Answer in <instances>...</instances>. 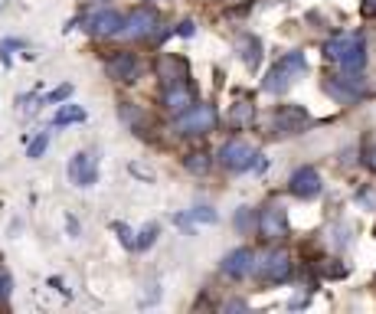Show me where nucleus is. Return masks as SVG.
<instances>
[{"instance_id": "obj_4", "label": "nucleus", "mask_w": 376, "mask_h": 314, "mask_svg": "<svg viewBox=\"0 0 376 314\" xmlns=\"http://www.w3.org/2000/svg\"><path fill=\"white\" fill-rule=\"evenodd\" d=\"M157 30H161V14L150 10V7H137V10H131L124 16L121 36H128V40H150V36H157Z\"/></svg>"}, {"instance_id": "obj_20", "label": "nucleus", "mask_w": 376, "mask_h": 314, "mask_svg": "<svg viewBox=\"0 0 376 314\" xmlns=\"http://www.w3.org/2000/svg\"><path fill=\"white\" fill-rule=\"evenodd\" d=\"M154 239H157V223H148L144 229H141V236L135 239V249H150Z\"/></svg>"}, {"instance_id": "obj_8", "label": "nucleus", "mask_w": 376, "mask_h": 314, "mask_svg": "<svg viewBox=\"0 0 376 314\" xmlns=\"http://www.w3.org/2000/svg\"><path fill=\"white\" fill-rule=\"evenodd\" d=\"M304 125H308V112L298 108V105H285L271 115V131L275 135H298V131H304Z\"/></svg>"}, {"instance_id": "obj_15", "label": "nucleus", "mask_w": 376, "mask_h": 314, "mask_svg": "<svg viewBox=\"0 0 376 314\" xmlns=\"http://www.w3.org/2000/svg\"><path fill=\"white\" fill-rule=\"evenodd\" d=\"M157 75L164 79V86H170V82H183L187 75H190V69H187V62L180 60V56H161L157 60Z\"/></svg>"}, {"instance_id": "obj_3", "label": "nucleus", "mask_w": 376, "mask_h": 314, "mask_svg": "<svg viewBox=\"0 0 376 314\" xmlns=\"http://www.w3.org/2000/svg\"><path fill=\"white\" fill-rule=\"evenodd\" d=\"M216 128V108L203 102H193L187 112L177 115V131L180 135H210Z\"/></svg>"}, {"instance_id": "obj_14", "label": "nucleus", "mask_w": 376, "mask_h": 314, "mask_svg": "<svg viewBox=\"0 0 376 314\" xmlns=\"http://www.w3.org/2000/svg\"><path fill=\"white\" fill-rule=\"evenodd\" d=\"M252 262H256V255H252V249H232V252L223 259V272L229 275V278H245L249 272H252Z\"/></svg>"}, {"instance_id": "obj_16", "label": "nucleus", "mask_w": 376, "mask_h": 314, "mask_svg": "<svg viewBox=\"0 0 376 314\" xmlns=\"http://www.w3.org/2000/svg\"><path fill=\"white\" fill-rule=\"evenodd\" d=\"M239 56H242V62L249 66V69H258V62H262V43H258V36H239Z\"/></svg>"}, {"instance_id": "obj_29", "label": "nucleus", "mask_w": 376, "mask_h": 314, "mask_svg": "<svg viewBox=\"0 0 376 314\" xmlns=\"http://www.w3.org/2000/svg\"><path fill=\"white\" fill-rule=\"evenodd\" d=\"M360 10H363V16H376V0H363Z\"/></svg>"}, {"instance_id": "obj_1", "label": "nucleus", "mask_w": 376, "mask_h": 314, "mask_svg": "<svg viewBox=\"0 0 376 314\" xmlns=\"http://www.w3.org/2000/svg\"><path fill=\"white\" fill-rule=\"evenodd\" d=\"M324 56L331 62H340L344 73H363V66H366V43H363L360 33H340V36L327 40Z\"/></svg>"}, {"instance_id": "obj_6", "label": "nucleus", "mask_w": 376, "mask_h": 314, "mask_svg": "<svg viewBox=\"0 0 376 314\" xmlns=\"http://www.w3.org/2000/svg\"><path fill=\"white\" fill-rule=\"evenodd\" d=\"M258 233H262V239L269 242H278L288 236V213L285 207H278V203H269V207L258 213Z\"/></svg>"}, {"instance_id": "obj_25", "label": "nucleus", "mask_w": 376, "mask_h": 314, "mask_svg": "<svg viewBox=\"0 0 376 314\" xmlns=\"http://www.w3.org/2000/svg\"><path fill=\"white\" fill-rule=\"evenodd\" d=\"M363 164L376 174V144H366V148H363Z\"/></svg>"}, {"instance_id": "obj_13", "label": "nucleus", "mask_w": 376, "mask_h": 314, "mask_svg": "<svg viewBox=\"0 0 376 314\" xmlns=\"http://www.w3.org/2000/svg\"><path fill=\"white\" fill-rule=\"evenodd\" d=\"M69 177H72L75 187H92V183L98 180L95 157H92V154H85V151H79L72 161H69Z\"/></svg>"}, {"instance_id": "obj_7", "label": "nucleus", "mask_w": 376, "mask_h": 314, "mask_svg": "<svg viewBox=\"0 0 376 314\" xmlns=\"http://www.w3.org/2000/svg\"><path fill=\"white\" fill-rule=\"evenodd\" d=\"M291 252L288 249H271L269 255H265V262H258V275L265 278V282H288L291 278Z\"/></svg>"}, {"instance_id": "obj_5", "label": "nucleus", "mask_w": 376, "mask_h": 314, "mask_svg": "<svg viewBox=\"0 0 376 314\" xmlns=\"http://www.w3.org/2000/svg\"><path fill=\"white\" fill-rule=\"evenodd\" d=\"M258 161V151L249 144V141H239V138H232V141H226L223 148H219V164L226 170H232V174H242V170H249V167Z\"/></svg>"}, {"instance_id": "obj_17", "label": "nucleus", "mask_w": 376, "mask_h": 314, "mask_svg": "<svg viewBox=\"0 0 376 314\" xmlns=\"http://www.w3.org/2000/svg\"><path fill=\"white\" fill-rule=\"evenodd\" d=\"M85 121V108L82 105H62L53 115V128H66V125H82Z\"/></svg>"}, {"instance_id": "obj_23", "label": "nucleus", "mask_w": 376, "mask_h": 314, "mask_svg": "<svg viewBox=\"0 0 376 314\" xmlns=\"http://www.w3.org/2000/svg\"><path fill=\"white\" fill-rule=\"evenodd\" d=\"M69 95H72V86H59V89H56V92H49V95H46V105L66 102V99H69Z\"/></svg>"}, {"instance_id": "obj_24", "label": "nucleus", "mask_w": 376, "mask_h": 314, "mask_svg": "<svg viewBox=\"0 0 376 314\" xmlns=\"http://www.w3.org/2000/svg\"><path fill=\"white\" fill-rule=\"evenodd\" d=\"M128 174H135V177H141L144 180V183H150V180H154V174H150L148 167L144 164H137V161H131V164H128Z\"/></svg>"}, {"instance_id": "obj_9", "label": "nucleus", "mask_w": 376, "mask_h": 314, "mask_svg": "<svg viewBox=\"0 0 376 314\" xmlns=\"http://www.w3.org/2000/svg\"><path fill=\"white\" fill-rule=\"evenodd\" d=\"M288 190L298 196V200H314L321 194V174H317L314 167H298L291 180H288Z\"/></svg>"}, {"instance_id": "obj_10", "label": "nucleus", "mask_w": 376, "mask_h": 314, "mask_svg": "<svg viewBox=\"0 0 376 314\" xmlns=\"http://www.w3.org/2000/svg\"><path fill=\"white\" fill-rule=\"evenodd\" d=\"M193 102H196V92L187 79H183V82H170V86H164V108L170 112V115L187 112Z\"/></svg>"}, {"instance_id": "obj_19", "label": "nucleus", "mask_w": 376, "mask_h": 314, "mask_svg": "<svg viewBox=\"0 0 376 314\" xmlns=\"http://www.w3.org/2000/svg\"><path fill=\"white\" fill-rule=\"evenodd\" d=\"M183 164H187L190 174H206V170H210V154L193 151V154H187V157H183Z\"/></svg>"}, {"instance_id": "obj_22", "label": "nucleus", "mask_w": 376, "mask_h": 314, "mask_svg": "<svg viewBox=\"0 0 376 314\" xmlns=\"http://www.w3.org/2000/svg\"><path fill=\"white\" fill-rule=\"evenodd\" d=\"M46 144H49V135H36L30 141V148H27V157H33V161H36V157H43Z\"/></svg>"}, {"instance_id": "obj_27", "label": "nucleus", "mask_w": 376, "mask_h": 314, "mask_svg": "<svg viewBox=\"0 0 376 314\" xmlns=\"http://www.w3.org/2000/svg\"><path fill=\"white\" fill-rule=\"evenodd\" d=\"M115 229H118V236H121V242H124V246H128V249H135V239H131V229H128V226H115Z\"/></svg>"}, {"instance_id": "obj_2", "label": "nucleus", "mask_w": 376, "mask_h": 314, "mask_svg": "<svg viewBox=\"0 0 376 314\" xmlns=\"http://www.w3.org/2000/svg\"><path fill=\"white\" fill-rule=\"evenodd\" d=\"M304 69H308L304 53H288L285 60H278L269 69V75H265V92H271V95H282V92H288V86L295 82V75H301Z\"/></svg>"}, {"instance_id": "obj_21", "label": "nucleus", "mask_w": 376, "mask_h": 314, "mask_svg": "<svg viewBox=\"0 0 376 314\" xmlns=\"http://www.w3.org/2000/svg\"><path fill=\"white\" fill-rule=\"evenodd\" d=\"M190 220H196V223H216L219 216H216V209H210V207H193L190 209Z\"/></svg>"}, {"instance_id": "obj_18", "label": "nucleus", "mask_w": 376, "mask_h": 314, "mask_svg": "<svg viewBox=\"0 0 376 314\" xmlns=\"http://www.w3.org/2000/svg\"><path fill=\"white\" fill-rule=\"evenodd\" d=\"M252 118H256V108H252L249 102H236L232 105V112H229V121H232L236 128H249Z\"/></svg>"}, {"instance_id": "obj_11", "label": "nucleus", "mask_w": 376, "mask_h": 314, "mask_svg": "<svg viewBox=\"0 0 376 314\" xmlns=\"http://www.w3.org/2000/svg\"><path fill=\"white\" fill-rule=\"evenodd\" d=\"M85 30H92L95 36H121L124 30V16L118 10H98L85 20Z\"/></svg>"}, {"instance_id": "obj_12", "label": "nucleus", "mask_w": 376, "mask_h": 314, "mask_svg": "<svg viewBox=\"0 0 376 314\" xmlns=\"http://www.w3.org/2000/svg\"><path fill=\"white\" fill-rule=\"evenodd\" d=\"M108 75L111 79H118V82H137V75H141V62H137L135 53H115L111 60H108Z\"/></svg>"}, {"instance_id": "obj_31", "label": "nucleus", "mask_w": 376, "mask_h": 314, "mask_svg": "<svg viewBox=\"0 0 376 314\" xmlns=\"http://www.w3.org/2000/svg\"><path fill=\"white\" fill-rule=\"evenodd\" d=\"M242 308H245V301H229L226 304V311H242Z\"/></svg>"}, {"instance_id": "obj_32", "label": "nucleus", "mask_w": 376, "mask_h": 314, "mask_svg": "<svg viewBox=\"0 0 376 314\" xmlns=\"http://www.w3.org/2000/svg\"><path fill=\"white\" fill-rule=\"evenodd\" d=\"M0 272H3V269H0Z\"/></svg>"}, {"instance_id": "obj_28", "label": "nucleus", "mask_w": 376, "mask_h": 314, "mask_svg": "<svg viewBox=\"0 0 376 314\" xmlns=\"http://www.w3.org/2000/svg\"><path fill=\"white\" fill-rule=\"evenodd\" d=\"M7 298H10V275L0 272V301H7Z\"/></svg>"}, {"instance_id": "obj_26", "label": "nucleus", "mask_w": 376, "mask_h": 314, "mask_svg": "<svg viewBox=\"0 0 376 314\" xmlns=\"http://www.w3.org/2000/svg\"><path fill=\"white\" fill-rule=\"evenodd\" d=\"M249 226H252V216H249V209H239V213H236V229L249 233Z\"/></svg>"}, {"instance_id": "obj_30", "label": "nucleus", "mask_w": 376, "mask_h": 314, "mask_svg": "<svg viewBox=\"0 0 376 314\" xmlns=\"http://www.w3.org/2000/svg\"><path fill=\"white\" fill-rule=\"evenodd\" d=\"M177 36H193V23H190V20H183L180 27H177Z\"/></svg>"}]
</instances>
